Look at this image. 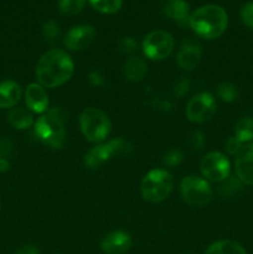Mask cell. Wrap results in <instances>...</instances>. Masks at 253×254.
Here are the masks:
<instances>
[{
	"label": "cell",
	"instance_id": "obj_11",
	"mask_svg": "<svg viewBox=\"0 0 253 254\" xmlns=\"http://www.w3.org/2000/svg\"><path fill=\"white\" fill-rule=\"evenodd\" d=\"M96 39V30L89 25L76 26L67 32L64 37V46L69 51H82L87 49Z\"/></svg>",
	"mask_w": 253,
	"mask_h": 254
},
{
	"label": "cell",
	"instance_id": "obj_30",
	"mask_svg": "<svg viewBox=\"0 0 253 254\" xmlns=\"http://www.w3.org/2000/svg\"><path fill=\"white\" fill-rule=\"evenodd\" d=\"M243 146L245 145H243L242 141H241L240 139L236 138V136H230V138L227 139V141H226V150H227L231 155H237V154L242 150Z\"/></svg>",
	"mask_w": 253,
	"mask_h": 254
},
{
	"label": "cell",
	"instance_id": "obj_23",
	"mask_svg": "<svg viewBox=\"0 0 253 254\" xmlns=\"http://www.w3.org/2000/svg\"><path fill=\"white\" fill-rule=\"evenodd\" d=\"M84 4H86V0H59V9L61 14L72 16L81 12Z\"/></svg>",
	"mask_w": 253,
	"mask_h": 254
},
{
	"label": "cell",
	"instance_id": "obj_35",
	"mask_svg": "<svg viewBox=\"0 0 253 254\" xmlns=\"http://www.w3.org/2000/svg\"><path fill=\"white\" fill-rule=\"evenodd\" d=\"M15 254H40V253H39V250H37L35 246L27 245V246H24V247H21L20 250H17Z\"/></svg>",
	"mask_w": 253,
	"mask_h": 254
},
{
	"label": "cell",
	"instance_id": "obj_10",
	"mask_svg": "<svg viewBox=\"0 0 253 254\" xmlns=\"http://www.w3.org/2000/svg\"><path fill=\"white\" fill-rule=\"evenodd\" d=\"M216 113V101L210 93H200L193 97L186 107V116L192 123H205Z\"/></svg>",
	"mask_w": 253,
	"mask_h": 254
},
{
	"label": "cell",
	"instance_id": "obj_21",
	"mask_svg": "<svg viewBox=\"0 0 253 254\" xmlns=\"http://www.w3.org/2000/svg\"><path fill=\"white\" fill-rule=\"evenodd\" d=\"M235 136L243 144L253 140V119L241 118L235 128Z\"/></svg>",
	"mask_w": 253,
	"mask_h": 254
},
{
	"label": "cell",
	"instance_id": "obj_8",
	"mask_svg": "<svg viewBox=\"0 0 253 254\" xmlns=\"http://www.w3.org/2000/svg\"><path fill=\"white\" fill-rule=\"evenodd\" d=\"M174 50V39L169 32L156 30L146 35L143 42V51L148 59L153 61H163L168 59Z\"/></svg>",
	"mask_w": 253,
	"mask_h": 254
},
{
	"label": "cell",
	"instance_id": "obj_26",
	"mask_svg": "<svg viewBox=\"0 0 253 254\" xmlns=\"http://www.w3.org/2000/svg\"><path fill=\"white\" fill-rule=\"evenodd\" d=\"M223 181H225V184L221 186V192H222L223 195L231 196V195H233L236 191L240 190V188H241L240 179L237 180V179H233V178L228 179L227 178L226 180H223Z\"/></svg>",
	"mask_w": 253,
	"mask_h": 254
},
{
	"label": "cell",
	"instance_id": "obj_9",
	"mask_svg": "<svg viewBox=\"0 0 253 254\" xmlns=\"http://www.w3.org/2000/svg\"><path fill=\"white\" fill-rule=\"evenodd\" d=\"M200 169L207 180L221 183L228 178L231 166L228 159L222 153L212 151L203 156L200 163Z\"/></svg>",
	"mask_w": 253,
	"mask_h": 254
},
{
	"label": "cell",
	"instance_id": "obj_24",
	"mask_svg": "<svg viewBox=\"0 0 253 254\" xmlns=\"http://www.w3.org/2000/svg\"><path fill=\"white\" fill-rule=\"evenodd\" d=\"M216 92H217V96L223 102H227V103L235 102L238 97L237 87L232 83H228V82H223V83L218 84Z\"/></svg>",
	"mask_w": 253,
	"mask_h": 254
},
{
	"label": "cell",
	"instance_id": "obj_14",
	"mask_svg": "<svg viewBox=\"0 0 253 254\" xmlns=\"http://www.w3.org/2000/svg\"><path fill=\"white\" fill-rule=\"evenodd\" d=\"M236 174L241 183L253 185V143L247 144L236 158Z\"/></svg>",
	"mask_w": 253,
	"mask_h": 254
},
{
	"label": "cell",
	"instance_id": "obj_4",
	"mask_svg": "<svg viewBox=\"0 0 253 254\" xmlns=\"http://www.w3.org/2000/svg\"><path fill=\"white\" fill-rule=\"evenodd\" d=\"M79 127L84 138L91 143H101L111 133V121L104 112L87 108L79 116Z\"/></svg>",
	"mask_w": 253,
	"mask_h": 254
},
{
	"label": "cell",
	"instance_id": "obj_12",
	"mask_svg": "<svg viewBox=\"0 0 253 254\" xmlns=\"http://www.w3.org/2000/svg\"><path fill=\"white\" fill-rule=\"evenodd\" d=\"M201 57H202V47L200 42L188 39L183 42L176 55V64L184 69H193L200 64Z\"/></svg>",
	"mask_w": 253,
	"mask_h": 254
},
{
	"label": "cell",
	"instance_id": "obj_19",
	"mask_svg": "<svg viewBox=\"0 0 253 254\" xmlns=\"http://www.w3.org/2000/svg\"><path fill=\"white\" fill-rule=\"evenodd\" d=\"M7 121L15 129L24 130L34 124V118L30 112L24 108H12L7 114Z\"/></svg>",
	"mask_w": 253,
	"mask_h": 254
},
{
	"label": "cell",
	"instance_id": "obj_7",
	"mask_svg": "<svg viewBox=\"0 0 253 254\" xmlns=\"http://www.w3.org/2000/svg\"><path fill=\"white\" fill-rule=\"evenodd\" d=\"M129 150H131V145L126 139H114L109 143L101 144V145L92 148L84 158V165L88 169H97L107 163L113 155L128 153Z\"/></svg>",
	"mask_w": 253,
	"mask_h": 254
},
{
	"label": "cell",
	"instance_id": "obj_18",
	"mask_svg": "<svg viewBox=\"0 0 253 254\" xmlns=\"http://www.w3.org/2000/svg\"><path fill=\"white\" fill-rule=\"evenodd\" d=\"M148 67L145 61L140 57H131L124 64V74L130 82H139L146 74Z\"/></svg>",
	"mask_w": 253,
	"mask_h": 254
},
{
	"label": "cell",
	"instance_id": "obj_3",
	"mask_svg": "<svg viewBox=\"0 0 253 254\" xmlns=\"http://www.w3.org/2000/svg\"><path fill=\"white\" fill-rule=\"evenodd\" d=\"M67 113L62 108L49 109L35 123V131L40 140L54 149H61L66 141L64 122Z\"/></svg>",
	"mask_w": 253,
	"mask_h": 254
},
{
	"label": "cell",
	"instance_id": "obj_13",
	"mask_svg": "<svg viewBox=\"0 0 253 254\" xmlns=\"http://www.w3.org/2000/svg\"><path fill=\"white\" fill-rule=\"evenodd\" d=\"M133 241L124 231H113L103 238L101 248L106 254H126L130 250Z\"/></svg>",
	"mask_w": 253,
	"mask_h": 254
},
{
	"label": "cell",
	"instance_id": "obj_25",
	"mask_svg": "<svg viewBox=\"0 0 253 254\" xmlns=\"http://www.w3.org/2000/svg\"><path fill=\"white\" fill-rule=\"evenodd\" d=\"M60 35H61V27H60L59 22L55 21V20H49L44 24L42 26V36L45 37L47 42H56V40L59 39Z\"/></svg>",
	"mask_w": 253,
	"mask_h": 254
},
{
	"label": "cell",
	"instance_id": "obj_32",
	"mask_svg": "<svg viewBox=\"0 0 253 254\" xmlns=\"http://www.w3.org/2000/svg\"><path fill=\"white\" fill-rule=\"evenodd\" d=\"M12 143L6 138H0V158H5L11 154Z\"/></svg>",
	"mask_w": 253,
	"mask_h": 254
},
{
	"label": "cell",
	"instance_id": "obj_28",
	"mask_svg": "<svg viewBox=\"0 0 253 254\" xmlns=\"http://www.w3.org/2000/svg\"><path fill=\"white\" fill-rule=\"evenodd\" d=\"M183 153H181L179 149H173V150L168 151L165 155V158H164V164H166V165L169 166H175V165H179V164L183 161Z\"/></svg>",
	"mask_w": 253,
	"mask_h": 254
},
{
	"label": "cell",
	"instance_id": "obj_2",
	"mask_svg": "<svg viewBox=\"0 0 253 254\" xmlns=\"http://www.w3.org/2000/svg\"><path fill=\"white\" fill-rule=\"evenodd\" d=\"M228 17L225 10L218 5H206L198 7L189 17L191 29L203 39H217L225 32Z\"/></svg>",
	"mask_w": 253,
	"mask_h": 254
},
{
	"label": "cell",
	"instance_id": "obj_1",
	"mask_svg": "<svg viewBox=\"0 0 253 254\" xmlns=\"http://www.w3.org/2000/svg\"><path fill=\"white\" fill-rule=\"evenodd\" d=\"M74 64L69 55L62 50H51L42 55L36 64V77L47 88L62 86L72 77Z\"/></svg>",
	"mask_w": 253,
	"mask_h": 254
},
{
	"label": "cell",
	"instance_id": "obj_36",
	"mask_svg": "<svg viewBox=\"0 0 253 254\" xmlns=\"http://www.w3.org/2000/svg\"><path fill=\"white\" fill-rule=\"evenodd\" d=\"M10 168L9 160L5 158H0V173H6Z\"/></svg>",
	"mask_w": 253,
	"mask_h": 254
},
{
	"label": "cell",
	"instance_id": "obj_27",
	"mask_svg": "<svg viewBox=\"0 0 253 254\" xmlns=\"http://www.w3.org/2000/svg\"><path fill=\"white\" fill-rule=\"evenodd\" d=\"M118 47L119 51H122L123 54H133L138 50V44L133 37H124L119 41Z\"/></svg>",
	"mask_w": 253,
	"mask_h": 254
},
{
	"label": "cell",
	"instance_id": "obj_29",
	"mask_svg": "<svg viewBox=\"0 0 253 254\" xmlns=\"http://www.w3.org/2000/svg\"><path fill=\"white\" fill-rule=\"evenodd\" d=\"M241 19L248 27L253 29V1L248 2L241 9Z\"/></svg>",
	"mask_w": 253,
	"mask_h": 254
},
{
	"label": "cell",
	"instance_id": "obj_20",
	"mask_svg": "<svg viewBox=\"0 0 253 254\" xmlns=\"http://www.w3.org/2000/svg\"><path fill=\"white\" fill-rule=\"evenodd\" d=\"M205 254H247V252L240 243L226 240L212 243Z\"/></svg>",
	"mask_w": 253,
	"mask_h": 254
},
{
	"label": "cell",
	"instance_id": "obj_34",
	"mask_svg": "<svg viewBox=\"0 0 253 254\" xmlns=\"http://www.w3.org/2000/svg\"><path fill=\"white\" fill-rule=\"evenodd\" d=\"M89 82H91L93 86H97V87L103 86L104 84L103 77H102V74L99 73L98 71H93L89 73Z\"/></svg>",
	"mask_w": 253,
	"mask_h": 254
},
{
	"label": "cell",
	"instance_id": "obj_17",
	"mask_svg": "<svg viewBox=\"0 0 253 254\" xmlns=\"http://www.w3.org/2000/svg\"><path fill=\"white\" fill-rule=\"evenodd\" d=\"M164 14L179 24L189 22V4L185 0H165L163 5Z\"/></svg>",
	"mask_w": 253,
	"mask_h": 254
},
{
	"label": "cell",
	"instance_id": "obj_15",
	"mask_svg": "<svg viewBox=\"0 0 253 254\" xmlns=\"http://www.w3.org/2000/svg\"><path fill=\"white\" fill-rule=\"evenodd\" d=\"M25 101L27 107L35 113H44L49 107V97L46 91L37 83H31L27 86L25 92Z\"/></svg>",
	"mask_w": 253,
	"mask_h": 254
},
{
	"label": "cell",
	"instance_id": "obj_5",
	"mask_svg": "<svg viewBox=\"0 0 253 254\" xmlns=\"http://www.w3.org/2000/svg\"><path fill=\"white\" fill-rule=\"evenodd\" d=\"M173 186L171 174L163 169H155L146 174L141 181V195L149 202H161L170 195Z\"/></svg>",
	"mask_w": 253,
	"mask_h": 254
},
{
	"label": "cell",
	"instance_id": "obj_33",
	"mask_svg": "<svg viewBox=\"0 0 253 254\" xmlns=\"http://www.w3.org/2000/svg\"><path fill=\"white\" fill-rule=\"evenodd\" d=\"M205 141V136H203V134L201 133V131H195V133L192 134V136H191V144H192L193 148L197 149V150L203 148Z\"/></svg>",
	"mask_w": 253,
	"mask_h": 254
},
{
	"label": "cell",
	"instance_id": "obj_16",
	"mask_svg": "<svg viewBox=\"0 0 253 254\" xmlns=\"http://www.w3.org/2000/svg\"><path fill=\"white\" fill-rule=\"evenodd\" d=\"M21 98V87L15 81L0 83V108H12Z\"/></svg>",
	"mask_w": 253,
	"mask_h": 254
},
{
	"label": "cell",
	"instance_id": "obj_22",
	"mask_svg": "<svg viewBox=\"0 0 253 254\" xmlns=\"http://www.w3.org/2000/svg\"><path fill=\"white\" fill-rule=\"evenodd\" d=\"M89 4L102 14H114L122 7L123 0H88Z\"/></svg>",
	"mask_w": 253,
	"mask_h": 254
},
{
	"label": "cell",
	"instance_id": "obj_31",
	"mask_svg": "<svg viewBox=\"0 0 253 254\" xmlns=\"http://www.w3.org/2000/svg\"><path fill=\"white\" fill-rule=\"evenodd\" d=\"M189 88H190V81L186 77H181L174 86V94L178 97H184L188 93Z\"/></svg>",
	"mask_w": 253,
	"mask_h": 254
},
{
	"label": "cell",
	"instance_id": "obj_37",
	"mask_svg": "<svg viewBox=\"0 0 253 254\" xmlns=\"http://www.w3.org/2000/svg\"><path fill=\"white\" fill-rule=\"evenodd\" d=\"M0 210H1V201H0Z\"/></svg>",
	"mask_w": 253,
	"mask_h": 254
},
{
	"label": "cell",
	"instance_id": "obj_6",
	"mask_svg": "<svg viewBox=\"0 0 253 254\" xmlns=\"http://www.w3.org/2000/svg\"><path fill=\"white\" fill-rule=\"evenodd\" d=\"M180 192L185 202L197 207L206 206L212 198V189L207 181L195 175L184 178L180 184Z\"/></svg>",
	"mask_w": 253,
	"mask_h": 254
}]
</instances>
